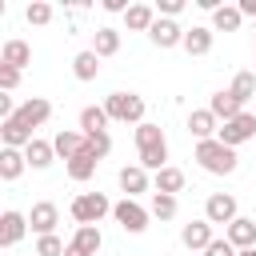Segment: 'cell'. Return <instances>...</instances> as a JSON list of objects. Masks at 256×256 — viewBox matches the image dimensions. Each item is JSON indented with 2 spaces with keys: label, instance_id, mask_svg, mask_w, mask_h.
Wrapping results in <instances>:
<instances>
[{
  "label": "cell",
  "instance_id": "obj_1",
  "mask_svg": "<svg viewBox=\"0 0 256 256\" xmlns=\"http://www.w3.org/2000/svg\"><path fill=\"white\" fill-rule=\"evenodd\" d=\"M136 156H140V168L144 172H160L168 168V140H164V128L160 124H136Z\"/></svg>",
  "mask_w": 256,
  "mask_h": 256
},
{
  "label": "cell",
  "instance_id": "obj_2",
  "mask_svg": "<svg viewBox=\"0 0 256 256\" xmlns=\"http://www.w3.org/2000/svg\"><path fill=\"white\" fill-rule=\"evenodd\" d=\"M196 164L204 172H212V176H232L236 164H240V156H236V148H228L220 140H200L196 144Z\"/></svg>",
  "mask_w": 256,
  "mask_h": 256
},
{
  "label": "cell",
  "instance_id": "obj_3",
  "mask_svg": "<svg viewBox=\"0 0 256 256\" xmlns=\"http://www.w3.org/2000/svg\"><path fill=\"white\" fill-rule=\"evenodd\" d=\"M104 112H108V120H120V124H144V96L112 92V96H104Z\"/></svg>",
  "mask_w": 256,
  "mask_h": 256
},
{
  "label": "cell",
  "instance_id": "obj_4",
  "mask_svg": "<svg viewBox=\"0 0 256 256\" xmlns=\"http://www.w3.org/2000/svg\"><path fill=\"white\" fill-rule=\"evenodd\" d=\"M112 208H116V204H112L104 192H80V196L68 204V212H72V220H76V224H100Z\"/></svg>",
  "mask_w": 256,
  "mask_h": 256
},
{
  "label": "cell",
  "instance_id": "obj_5",
  "mask_svg": "<svg viewBox=\"0 0 256 256\" xmlns=\"http://www.w3.org/2000/svg\"><path fill=\"white\" fill-rule=\"evenodd\" d=\"M112 220H116L124 232H132V236H136V232H144V228H148L152 212H148L140 200H128V196H124V200H116V208H112Z\"/></svg>",
  "mask_w": 256,
  "mask_h": 256
},
{
  "label": "cell",
  "instance_id": "obj_6",
  "mask_svg": "<svg viewBox=\"0 0 256 256\" xmlns=\"http://www.w3.org/2000/svg\"><path fill=\"white\" fill-rule=\"evenodd\" d=\"M216 140H220V144H228V148H240V144L256 140V116H252V112H240L236 120L220 124V136H216Z\"/></svg>",
  "mask_w": 256,
  "mask_h": 256
},
{
  "label": "cell",
  "instance_id": "obj_7",
  "mask_svg": "<svg viewBox=\"0 0 256 256\" xmlns=\"http://www.w3.org/2000/svg\"><path fill=\"white\" fill-rule=\"evenodd\" d=\"M236 216H240V212H236V196H232V192H212V196L204 200V220H208V224H224V228H228Z\"/></svg>",
  "mask_w": 256,
  "mask_h": 256
},
{
  "label": "cell",
  "instance_id": "obj_8",
  "mask_svg": "<svg viewBox=\"0 0 256 256\" xmlns=\"http://www.w3.org/2000/svg\"><path fill=\"white\" fill-rule=\"evenodd\" d=\"M56 224H60V208H56L52 200L32 204V212H28V228H32L36 236H52V232H56Z\"/></svg>",
  "mask_w": 256,
  "mask_h": 256
},
{
  "label": "cell",
  "instance_id": "obj_9",
  "mask_svg": "<svg viewBox=\"0 0 256 256\" xmlns=\"http://www.w3.org/2000/svg\"><path fill=\"white\" fill-rule=\"evenodd\" d=\"M48 116H52V104H48L44 96H32V100H24V104L16 108V116H12V120H16V124H24V128L32 132V128H40Z\"/></svg>",
  "mask_w": 256,
  "mask_h": 256
},
{
  "label": "cell",
  "instance_id": "obj_10",
  "mask_svg": "<svg viewBox=\"0 0 256 256\" xmlns=\"http://www.w3.org/2000/svg\"><path fill=\"white\" fill-rule=\"evenodd\" d=\"M224 240H228L236 252H244V248H256V220H252V216H236V220L224 228Z\"/></svg>",
  "mask_w": 256,
  "mask_h": 256
},
{
  "label": "cell",
  "instance_id": "obj_11",
  "mask_svg": "<svg viewBox=\"0 0 256 256\" xmlns=\"http://www.w3.org/2000/svg\"><path fill=\"white\" fill-rule=\"evenodd\" d=\"M116 180H120V192H124L128 200H136L140 192H152V176H148L140 164H128V168H120V176H116Z\"/></svg>",
  "mask_w": 256,
  "mask_h": 256
},
{
  "label": "cell",
  "instance_id": "obj_12",
  "mask_svg": "<svg viewBox=\"0 0 256 256\" xmlns=\"http://www.w3.org/2000/svg\"><path fill=\"white\" fill-rule=\"evenodd\" d=\"M24 232H28V216L16 212V208H8V212L0 216V244H4V248H16V244L24 240Z\"/></svg>",
  "mask_w": 256,
  "mask_h": 256
},
{
  "label": "cell",
  "instance_id": "obj_13",
  "mask_svg": "<svg viewBox=\"0 0 256 256\" xmlns=\"http://www.w3.org/2000/svg\"><path fill=\"white\" fill-rule=\"evenodd\" d=\"M212 240H216V236H212V224H208V220H204V216H200V220H192V224H184V228H180V244H184V248H188V252H204V248H208V244H212Z\"/></svg>",
  "mask_w": 256,
  "mask_h": 256
},
{
  "label": "cell",
  "instance_id": "obj_14",
  "mask_svg": "<svg viewBox=\"0 0 256 256\" xmlns=\"http://www.w3.org/2000/svg\"><path fill=\"white\" fill-rule=\"evenodd\" d=\"M184 32H188V28H180L176 20H164V16H160V20L152 24V32H148V40H152L156 48H176V44L184 48Z\"/></svg>",
  "mask_w": 256,
  "mask_h": 256
},
{
  "label": "cell",
  "instance_id": "obj_15",
  "mask_svg": "<svg viewBox=\"0 0 256 256\" xmlns=\"http://www.w3.org/2000/svg\"><path fill=\"white\" fill-rule=\"evenodd\" d=\"M188 136H196V144L200 140H216L220 136V120L208 108H196V112H188Z\"/></svg>",
  "mask_w": 256,
  "mask_h": 256
},
{
  "label": "cell",
  "instance_id": "obj_16",
  "mask_svg": "<svg viewBox=\"0 0 256 256\" xmlns=\"http://www.w3.org/2000/svg\"><path fill=\"white\" fill-rule=\"evenodd\" d=\"M84 140H88L84 132H76V128H60V132L52 136V148H56V156L68 164L72 156H80V152H84Z\"/></svg>",
  "mask_w": 256,
  "mask_h": 256
},
{
  "label": "cell",
  "instance_id": "obj_17",
  "mask_svg": "<svg viewBox=\"0 0 256 256\" xmlns=\"http://www.w3.org/2000/svg\"><path fill=\"white\" fill-rule=\"evenodd\" d=\"M0 64L24 72V68L32 64V48H28V40H4V48H0Z\"/></svg>",
  "mask_w": 256,
  "mask_h": 256
},
{
  "label": "cell",
  "instance_id": "obj_18",
  "mask_svg": "<svg viewBox=\"0 0 256 256\" xmlns=\"http://www.w3.org/2000/svg\"><path fill=\"white\" fill-rule=\"evenodd\" d=\"M208 112H212L220 124H228V120H236V116L244 112V104H240V100H236V96L224 88V92H212V100H208Z\"/></svg>",
  "mask_w": 256,
  "mask_h": 256
},
{
  "label": "cell",
  "instance_id": "obj_19",
  "mask_svg": "<svg viewBox=\"0 0 256 256\" xmlns=\"http://www.w3.org/2000/svg\"><path fill=\"white\" fill-rule=\"evenodd\" d=\"M184 184H188V176H184L176 164H168V168H160V172L152 176V192H164V196H176V192H184Z\"/></svg>",
  "mask_w": 256,
  "mask_h": 256
},
{
  "label": "cell",
  "instance_id": "obj_20",
  "mask_svg": "<svg viewBox=\"0 0 256 256\" xmlns=\"http://www.w3.org/2000/svg\"><path fill=\"white\" fill-rule=\"evenodd\" d=\"M160 16H156V4H132L128 12H124V24H128V32H152V24H156Z\"/></svg>",
  "mask_w": 256,
  "mask_h": 256
},
{
  "label": "cell",
  "instance_id": "obj_21",
  "mask_svg": "<svg viewBox=\"0 0 256 256\" xmlns=\"http://www.w3.org/2000/svg\"><path fill=\"white\" fill-rule=\"evenodd\" d=\"M212 28H204V24H192L188 32H184V52L188 56H208L212 52Z\"/></svg>",
  "mask_w": 256,
  "mask_h": 256
},
{
  "label": "cell",
  "instance_id": "obj_22",
  "mask_svg": "<svg viewBox=\"0 0 256 256\" xmlns=\"http://www.w3.org/2000/svg\"><path fill=\"white\" fill-rule=\"evenodd\" d=\"M68 244H72V248H80L84 256H96V252H100V244H104L100 224H76V236H72Z\"/></svg>",
  "mask_w": 256,
  "mask_h": 256
},
{
  "label": "cell",
  "instance_id": "obj_23",
  "mask_svg": "<svg viewBox=\"0 0 256 256\" xmlns=\"http://www.w3.org/2000/svg\"><path fill=\"white\" fill-rule=\"evenodd\" d=\"M92 52L104 60V56H116L120 52V28H112V24H104V28H96L92 32Z\"/></svg>",
  "mask_w": 256,
  "mask_h": 256
},
{
  "label": "cell",
  "instance_id": "obj_24",
  "mask_svg": "<svg viewBox=\"0 0 256 256\" xmlns=\"http://www.w3.org/2000/svg\"><path fill=\"white\" fill-rule=\"evenodd\" d=\"M28 168V156L20 148H0V180H20V172Z\"/></svg>",
  "mask_w": 256,
  "mask_h": 256
},
{
  "label": "cell",
  "instance_id": "obj_25",
  "mask_svg": "<svg viewBox=\"0 0 256 256\" xmlns=\"http://www.w3.org/2000/svg\"><path fill=\"white\" fill-rule=\"evenodd\" d=\"M80 132H84V136L108 132V112H104V104H88V108H80Z\"/></svg>",
  "mask_w": 256,
  "mask_h": 256
},
{
  "label": "cell",
  "instance_id": "obj_26",
  "mask_svg": "<svg viewBox=\"0 0 256 256\" xmlns=\"http://www.w3.org/2000/svg\"><path fill=\"white\" fill-rule=\"evenodd\" d=\"M0 140H4V148H20V152H24L36 136H32L24 124H16V120H0Z\"/></svg>",
  "mask_w": 256,
  "mask_h": 256
},
{
  "label": "cell",
  "instance_id": "obj_27",
  "mask_svg": "<svg viewBox=\"0 0 256 256\" xmlns=\"http://www.w3.org/2000/svg\"><path fill=\"white\" fill-rule=\"evenodd\" d=\"M96 72H100V56H96L92 48H84V52L72 56V76H76V80L88 84V80H96Z\"/></svg>",
  "mask_w": 256,
  "mask_h": 256
},
{
  "label": "cell",
  "instance_id": "obj_28",
  "mask_svg": "<svg viewBox=\"0 0 256 256\" xmlns=\"http://www.w3.org/2000/svg\"><path fill=\"white\" fill-rule=\"evenodd\" d=\"M24 156H28V168L40 172V168H48V164L56 160V148H52V140H40V136H36V140L24 148Z\"/></svg>",
  "mask_w": 256,
  "mask_h": 256
},
{
  "label": "cell",
  "instance_id": "obj_29",
  "mask_svg": "<svg viewBox=\"0 0 256 256\" xmlns=\"http://www.w3.org/2000/svg\"><path fill=\"white\" fill-rule=\"evenodd\" d=\"M240 24H244V12L236 4H224V8L212 12V32H236Z\"/></svg>",
  "mask_w": 256,
  "mask_h": 256
},
{
  "label": "cell",
  "instance_id": "obj_30",
  "mask_svg": "<svg viewBox=\"0 0 256 256\" xmlns=\"http://www.w3.org/2000/svg\"><path fill=\"white\" fill-rule=\"evenodd\" d=\"M96 164H100V160H92L88 152H80V156H72V160H68V176H72L76 184H84V180H92V176H96Z\"/></svg>",
  "mask_w": 256,
  "mask_h": 256
},
{
  "label": "cell",
  "instance_id": "obj_31",
  "mask_svg": "<svg viewBox=\"0 0 256 256\" xmlns=\"http://www.w3.org/2000/svg\"><path fill=\"white\" fill-rule=\"evenodd\" d=\"M228 92H232V96H236L240 104H248V100L256 96V72H236V76H232V88H228Z\"/></svg>",
  "mask_w": 256,
  "mask_h": 256
},
{
  "label": "cell",
  "instance_id": "obj_32",
  "mask_svg": "<svg viewBox=\"0 0 256 256\" xmlns=\"http://www.w3.org/2000/svg\"><path fill=\"white\" fill-rule=\"evenodd\" d=\"M52 16H56V8H52L48 0H32V4L24 8V20H28V24H36V28H44Z\"/></svg>",
  "mask_w": 256,
  "mask_h": 256
},
{
  "label": "cell",
  "instance_id": "obj_33",
  "mask_svg": "<svg viewBox=\"0 0 256 256\" xmlns=\"http://www.w3.org/2000/svg\"><path fill=\"white\" fill-rule=\"evenodd\" d=\"M176 208H180V204H176V196L152 192V208H148V212H152L156 220H172V216H176Z\"/></svg>",
  "mask_w": 256,
  "mask_h": 256
},
{
  "label": "cell",
  "instance_id": "obj_34",
  "mask_svg": "<svg viewBox=\"0 0 256 256\" xmlns=\"http://www.w3.org/2000/svg\"><path fill=\"white\" fill-rule=\"evenodd\" d=\"M84 152H88L92 160H104V156L112 152V136H108V132H96V136H88V140H84Z\"/></svg>",
  "mask_w": 256,
  "mask_h": 256
},
{
  "label": "cell",
  "instance_id": "obj_35",
  "mask_svg": "<svg viewBox=\"0 0 256 256\" xmlns=\"http://www.w3.org/2000/svg\"><path fill=\"white\" fill-rule=\"evenodd\" d=\"M64 252H68V244H64V240H60L56 232H52V236H40V240H36V256H64Z\"/></svg>",
  "mask_w": 256,
  "mask_h": 256
},
{
  "label": "cell",
  "instance_id": "obj_36",
  "mask_svg": "<svg viewBox=\"0 0 256 256\" xmlns=\"http://www.w3.org/2000/svg\"><path fill=\"white\" fill-rule=\"evenodd\" d=\"M184 12V0H160L156 4V16H164V20H176Z\"/></svg>",
  "mask_w": 256,
  "mask_h": 256
},
{
  "label": "cell",
  "instance_id": "obj_37",
  "mask_svg": "<svg viewBox=\"0 0 256 256\" xmlns=\"http://www.w3.org/2000/svg\"><path fill=\"white\" fill-rule=\"evenodd\" d=\"M16 84H20V72H16V68H4V64H0V92H12Z\"/></svg>",
  "mask_w": 256,
  "mask_h": 256
},
{
  "label": "cell",
  "instance_id": "obj_38",
  "mask_svg": "<svg viewBox=\"0 0 256 256\" xmlns=\"http://www.w3.org/2000/svg\"><path fill=\"white\" fill-rule=\"evenodd\" d=\"M204 256H236V248H232L228 240H220V236H216V240L204 248Z\"/></svg>",
  "mask_w": 256,
  "mask_h": 256
},
{
  "label": "cell",
  "instance_id": "obj_39",
  "mask_svg": "<svg viewBox=\"0 0 256 256\" xmlns=\"http://www.w3.org/2000/svg\"><path fill=\"white\" fill-rule=\"evenodd\" d=\"M128 8H132L128 0H104V12H120V16H124Z\"/></svg>",
  "mask_w": 256,
  "mask_h": 256
},
{
  "label": "cell",
  "instance_id": "obj_40",
  "mask_svg": "<svg viewBox=\"0 0 256 256\" xmlns=\"http://www.w3.org/2000/svg\"><path fill=\"white\" fill-rule=\"evenodd\" d=\"M236 8H240V12H244V16H252V20H256V0H240V4H236Z\"/></svg>",
  "mask_w": 256,
  "mask_h": 256
},
{
  "label": "cell",
  "instance_id": "obj_41",
  "mask_svg": "<svg viewBox=\"0 0 256 256\" xmlns=\"http://www.w3.org/2000/svg\"><path fill=\"white\" fill-rule=\"evenodd\" d=\"M64 256H84V252H80V248H72V244H68V252H64Z\"/></svg>",
  "mask_w": 256,
  "mask_h": 256
},
{
  "label": "cell",
  "instance_id": "obj_42",
  "mask_svg": "<svg viewBox=\"0 0 256 256\" xmlns=\"http://www.w3.org/2000/svg\"><path fill=\"white\" fill-rule=\"evenodd\" d=\"M236 256H256V248H244V252H236Z\"/></svg>",
  "mask_w": 256,
  "mask_h": 256
},
{
  "label": "cell",
  "instance_id": "obj_43",
  "mask_svg": "<svg viewBox=\"0 0 256 256\" xmlns=\"http://www.w3.org/2000/svg\"><path fill=\"white\" fill-rule=\"evenodd\" d=\"M32 256H36V252H32Z\"/></svg>",
  "mask_w": 256,
  "mask_h": 256
}]
</instances>
